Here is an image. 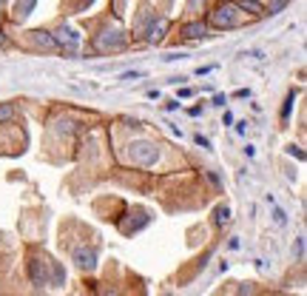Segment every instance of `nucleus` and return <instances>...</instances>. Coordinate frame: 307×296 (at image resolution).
Listing matches in <instances>:
<instances>
[{
  "label": "nucleus",
  "mask_w": 307,
  "mask_h": 296,
  "mask_svg": "<svg viewBox=\"0 0 307 296\" xmlns=\"http://www.w3.org/2000/svg\"><path fill=\"white\" fill-rule=\"evenodd\" d=\"M228 219H230V208H228V205H219L216 214H213V222L222 228V225H228Z\"/></svg>",
  "instance_id": "9b49d317"
},
{
  "label": "nucleus",
  "mask_w": 307,
  "mask_h": 296,
  "mask_svg": "<svg viewBox=\"0 0 307 296\" xmlns=\"http://www.w3.org/2000/svg\"><path fill=\"white\" fill-rule=\"evenodd\" d=\"M236 6H239V12H247V15H256V18L264 15V9H262V3H259V0H239Z\"/></svg>",
  "instance_id": "6e6552de"
},
{
  "label": "nucleus",
  "mask_w": 307,
  "mask_h": 296,
  "mask_svg": "<svg viewBox=\"0 0 307 296\" xmlns=\"http://www.w3.org/2000/svg\"><path fill=\"white\" fill-rule=\"evenodd\" d=\"M182 32H185V37H191V40H196V37H205V35H208L205 23H188Z\"/></svg>",
  "instance_id": "1a4fd4ad"
},
{
  "label": "nucleus",
  "mask_w": 307,
  "mask_h": 296,
  "mask_svg": "<svg viewBox=\"0 0 307 296\" xmlns=\"http://www.w3.org/2000/svg\"><path fill=\"white\" fill-rule=\"evenodd\" d=\"M71 259L77 262V268L83 270H94L97 268V248H74Z\"/></svg>",
  "instance_id": "423d86ee"
},
{
  "label": "nucleus",
  "mask_w": 307,
  "mask_h": 296,
  "mask_svg": "<svg viewBox=\"0 0 307 296\" xmlns=\"http://www.w3.org/2000/svg\"><path fill=\"white\" fill-rule=\"evenodd\" d=\"M0 3H3V0H0Z\"/></svg>",
  "instance_id": "aec40b11"
},
{
  "label": "nucleus",
  "mask_w": 307,
  "mask_h": 296,
  "mask_svg": "<svg viewBox=\"0 0 307 296\" xmlns=\"http://www.w3.org/2000/svg\"><path fill=\"white\" fill-rule=\"evenodd\" d=\"M128 160L140 168H151L159 160V148L154 142H148V139H137V142L128 145Z\"/></svg>",
  "instance_id": "f257e3e1"
},
{
  "label": "nucleus",
  "mask_w": 307,
  "mask_h": 296,
  "mask_svg": "<svg viewBox=\"0 0 307 296\" xmlns=\"http://www.w3.org/2000/svg\"><path fill=\"white\" fill-rule=\"evenodd\" d=\"M290 111H293V94L287 97V103H284V108H281V117L287 120V117H290Z\"/></svg>",
  "instance_id": "4468645a"
},
{
  "label": "nucleus",
  "mask_w": 307,
  "mask_h": 296,
  "mask_svg": "<svg viewBox=\"0 0 307 296\" xmlns=\"http://www.w3.org/2000/svg\"><path fill=\"white\" fill-rule=\"evenodd\" d=\"M125 46V37L120 29H114V32H103V35L97 37V49L100 52H117V49H123Z\"/></svg>",
  "instance_id": "7ed1b4c3"
},
{
  "label": "nucleus",
  "mask_w": 307,
  "mask_h": 296,
  "mask_svg": "<svg viewBox=\"0 0 307 296\" xmlns=\"http://www.w3.org/2000/svg\"><path fill=\"white\" fill-rule=\"evenodd\" d=\"M287 154H296V157H298V160H304V154H301V151H298V148H293V145H290V148H287Z\"/></svg>",
  "instance_id": "f3484780"
},
{
  "label": "nucleus",
  "mask_w": 307,
  "mask_h": 296,
  "mask_svg": "<svg viewBox=\"0 0 307 296\" xmlns=\"http://www.w3.org/2000/svg\"><path fill=\"white\" fill-rule=\"evenodd\" d=\"M6 120H15V105H0V122H6Z\"/></svg>",
  "instance_id": "f8f14e48"
},
{
  "label": "nucleus",
  "mask_w": 307,
  "mask_h": 296,
  "mask_svg": "<svg viewBox=\"0 0 307 296\" xmlns=\"http://www.w3.org/2000/svg\"><path fill=\"white\" fill-rule=\"evenodd\" d=\"M3 43H6V37H3V32H0V46H3Z\"/></svg>",
  "instance_id": "6ab92c4d"
},
{
  "label": "nucleus",
  "mask_w": 307,
  "mask_h": 296,
  "mask_svg": "<svg viewBox=\"0 0 307 296\" xmlns=\"http://www.w3.org/2000/svg\"><path fill=\"white\" fill-rule=\"evenodd\" d=\"M54 37V43L57 46H63L69 54H74L77 52V46H80V35L74 32V29H69V26H60L57 29V35H52Z\"/></svg>",
  "instance_id": "20e7f679"
},
{
  "label": "nucleus",
  "mask_w": 307,
  "mask_h": 296,
  "mask_svg": "<svg viewBox=\"0 0 307 296\" xmlns=\"http://www.w3.org/2000/svg\"><path fill=\"white\" fill-rule=\"evenodd\" d=\"M49 265H52V259H29V276H32V282H35L37 287L49 285Z\"/></svg>",
  "instance_id": "39448f33"
},
{
  "label": "nucleus",
  "mask_w": 307,
  "mask_h": 296,
  "mask_svg": "<svg viewBox=\"0 0 307 296\" xmlns=\"http://www.w3.org/2000/svg\"><path fill=\"white\" fill-rule=\"evenodd\" d=\"M273 219H276V225H284V222H287V217H284V211H281V208L273 211Z\"/></svg>",
  "instance_id": "ddd939ff"
},
{
  "label": "nucleus",
  "mask_w": 307,
  "mask_h": 296,
  "mask_svg": "<svg viewBox=\"0 0 307 296\" xmlns=\"http://www.w3.org/2000/svg\"><path fill=\"white\" fill-rule=\"evenodd\" d=\"M123 6H125V0H117V15H123Z\"/></svg>",
  "instance_id": "a211bd4d"
},
{
  "label": "nucleus",
  "mask_w": 307,
  "mask_h": 296,
  "mask_svg": "<svg viewBox=\"0 0 307 296\" xmlns=\"http://www.w3.org/2000/svg\"><path fill=\"white\" fill-rule=\"evenodd\" d=\"M35 6H37V0H18V3H15V20H20V23H23V20L32 15V9H35Z\"/></svg>",
  "instance_id": "0eeeda50"
},
{
  "label": "nucleus",
  "mask_w": 307,
  "mask_h": 296,
  "mask_svg": "<svg viewBox=\"0 0 307 296\" xmlns=\"http://www.w3.org/2000/svg\"><path fill=\"white\" fill-rule=\"evenodd\" d=\"M37 40V46H43V49H57V43H54V37L49 35V32H32Z\"/></svg>",
  "instance_id": "9d476101"
},
{
  "label": "nucleus",
  "mask_w": 307,
  "mask_h": 296,
  "mask_svg": "<svg viewBox=\"0 0 307 296\" xmlns=\"http://www.w3.org/2000/svg\"><path fill=\"white\" fill-rule=\"evenodd\" d=\"M304 253V236H298V242H296V256H301Z\"/></svg>",
  "instance_id": "2eb2a0df"
},
{
  "label": "nucleus",
  "mask_w": 307,
  "mask_h": 296,
  "mask_svg": "<svg viewBox=\"0 0 307 296\" xmlns=\"http://www.w3.org/2000/svg\"><path fill=\"white\" fill-rule=\"evenodd\" d=\"M236 12H239V6H228V3H225V6H219V9L211 15V23L216 29H233V26H239Z\"/></svg>",
  "instance_id": "f03ea898"
},
{
  "label": "nucleus",
  "mask_w": 307,
  "mask_h": 296,
  "mask_svg": "<svg viewBox=\"0 0 307 296\" xmlns=\"http://www.w3.org/2000/svg\"><path fill=\"white\" fill-rule=\"evenodd\" d=\"M196 142H199L202 148H211V139H208V137H202V134H199V137H196Z\"/></svg>",
  "instance_id": "dca6fc26"
}]
</instances>
